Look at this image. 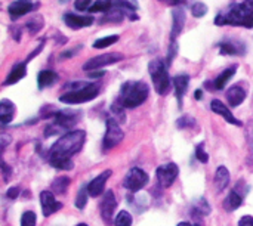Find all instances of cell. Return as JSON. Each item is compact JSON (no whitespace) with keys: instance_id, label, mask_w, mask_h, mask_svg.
I'll use <instances>...</instances> for the list:
<instances>
[{"instance_id":"obj_1","label":"cell","mask_w":253,"mask_h":226,"mask_svg":"<svg viewBox=\"0 0 253 226\" xmlns=\"http://www.w3.org/2000/svg\"><path fill=\"white\" fill-rule=\"evenodd\" d=\"M86 133L83 130H73L59 138L49 150V163L59 170L73 169L71 157L76 155L84 145Z\"/></svg>"},{"instance_id":"obj_2","label":"cell","mask_w":253,"mask_h":226,"mask_svg":"<svg viewBox=\"0 0 253 226\" xmlns=\"http://www.w3.org/2000/svg\"><path fill=\"white\" fill-rule=\"evenodd\" d=\"M216 25H234L253 28V0H245L234 4L225 13H219L215 19Z\"/></svg>"},{"instance_id":"obj_3","label":"cell","mask_w":253,"mask_h":226,"mask_svg":"<svg viewBox=\"0 0 253 226\" xmlns=\"http://www.w3.org/2000/svg\"><path fill=\"white\" fill-rule=\"evenodd\" d=\"M65 89H70L67 93L59 96V101L68 105L84 104L95 99L99 95L101 84L99 83H83V81H71L65 84Z\"/></svg>"},{"instance_id":"obj_4","label":"cell","mask_w":253,"mask_h":226,"mask_svg":"<svg viewBox=\"0 0 253 226\" xmlns=\"http://www.w3.org/2000/svg\"><path fill=\"white\" fill-rule=\"evenodd\" d=\"M148 93H150V87L147 83L129 80L122 84L117 104L122 105L123 108H136L147 101Z\"/></svg>"},{"instance_id":"obj_5","label":"cell","mask_w":253,"mask_h":226,"mask_svg":"<svg viewBox=\"0 0 253 226\" xmlns=\"http://www.w3.org/2000/svg\"><path fill=\"white\" fill-rule=\"evenodd\" d=\"M148 73L151 75L154 89L159 95H166L170 87V77L168 73V62L160 58L153 59L148 64Z\"/></svg>"},{"instance_id":"obj_6","label":"cell","mask_w":253,"mask_h":226,"mask_svg":"<svg viewBox=\"0 0 253 226\" xmlns=\"http://www.w3.org/2000/svg\"><path fill=\"white\" fill-rule=\"evenodd\" d=\"M123 138H125V133L120 129V124L113 117H110L107 120V132L104 135L102 150L104 151H110L111 148H114L116 145H119Z\"/></svg>"},{"instance_id":"obj_7","label":"cell","mask_w":253,"mask_h":226,"mask_svg":"<svg viewBox=\"0 0 253 226\" xmlns=\"http://www.w3.org/2000/svg\"><path fill=\"white\" fill-rule=\"evenodd\" d=\"M150 178L148 175L142 170V169H138V167H133L129 170V173L126 175L125 178V188L130 192H138L139 189H142L147 184H148Z\"/></svg>"},{"instance_id":"obj_8","label":"cell","mask_w":253,"mask_h":226,"mask_svg":"<svg viewBox=\"0 0 253 226\" xmlns=\"http://www.w3.org/2000/svg\"><path fill=\"white\" fill-rule=\"evenodd\" d=\"M123 59V55L122 53H105V55H98L95 58H90L87 62H84L83 65V70L84 71H96L102 67H107V65H111V64H116L119 61Z\"/></svg>"},{"instance_id":"obj_9","label":"cell","mask_w":253,"mask_h":226,"mask_svg":"<svg viewBox=\"0 0 253 226\" xmlns=\"http://www.w3.org/2000/svg\"><path fill=\"white\" fill-rule=\"evenodd\" d=\"M156 175H157L159 184L163 188H169L176 181V178L179 175V167L175 163H166V164H163V166H160L157 169Z\"/></svg>"},{"instance_id":"obj_10","label":"cell","mask_w":253,"mask_h":226,"mask_svg":"<svg viewBox=\"0 0 253 226\" xmlns=\"http://www.w3.org/2000/svg\"><path fill=\"white\" fill-rule=\"evenodd\" d=\"M187 21L185 10L179 6L172 10V30H170V43H175L176 37L182 33L184 25Z\"/></svg>"},{"instance_id":"obj_11","label":"cell","mask_w":253,"mask_h":226,"mask_svg":"<svg viewBox=\"0 0 253 226\" xmlns=\"http://www.w3.org/2000/svg\"><path fill=\"white\" fill-rule=\"evenodd\" d=\"M116 207H117V200L114 197V192L111 189H108L101 203V216L105 224H111Z\"/></svg>"},{"instance_id":"obj_12","label":"cell","mask_w":253,"mask_h":226,"mask_svg":"<svg viewBox=\"0 0 253 226\" xmlns=\"http://www.w3.org/2000/svg\"><path fill=\"white\" fill-rule=\"evenodd\" d=\"M40 203H42V210H43V216H50L53 213H56L58 210L62 209V203L55 200V195L50 191H43L40 194Z\"/></svg>"},{"instance_id":"obj_13","label":"cell","mask_w":253,"mask_h":226,"mask_svg":"<svg viewBox=\"0 0 253 226\" xmlns=\"http://www.w3.org/2000/svg\"><path fill=\"white\" fill-rule=\"evenodd\" d=\"M31 10H34L33 0H15L7 7V12H9V15H10L12 19H16L19 16H24V15H27Z\"/></svg>"},{"instance_id":"obj_14","label":"cell","mask_w":253,"mask_h":226,"mask_svg":"<svg viewBox=\"0 0 253 226\" xmlns=\"http://www.w3.org/2000/svg\"><path fill=\"white\" fill-rule=\"evenodd\" d=\"M55 117V126L61 130V129H70L73 127L77 120H79V113L74 111H58L53 114Z\"/></svg>"},{"instance_id":"obj_15","label":"cell","mask_w":253,"mask_h":226,"mask_svg":"<svg viewBox=\"0 0 253 226\" xmlns=\"http://www.w3.org/2000/svg\"><path fill=\"white\" fill-rule=\"evenodd\" d=\"M93 18L92 16H82V15H76V13H71V12H67L65 15H64V22H65V25L67 27H70V28H74V30H77V28H84V27H89V25H92L93 24Z\"/></svg>"},{"instance_id":"obj_16","label":"cell","mask_w":253,"mask_h":226,"mask_svg":"<svg viewBox=\"0 0 253 226\" xmlns=\"http://www.w3.org/2000/svg\"><path fill=\"white\" fill-rule=\"evenodd\" d=\"M111 176V170H105L102 172L99 176H96L93 181H90V184L87 185V191H89V195L90 197H99L104 189H105V184L107 181L110 179Z\"/></svg>"},{"instance_id":"obj_17","label":"cell","mask_w":253,"mask_h":226,"mask_svg":"<svg viewBox=\"0 0 253 226\" xmlns=\"http://www.w3.org/2000/svg\"><path fill=\"white\" fill-rule=\"evenodd\" d=\"M211 110H212L213 113L222 115L228 123H231V124H234V126H240V127L243 126V123H242L240 120H237V118L233 115V113L230 111V108H228L224 102H221L219 99H213V101L211 102Z\"/></svg>"},{"instance_id":"obj_18","label":"cell","mask_w":253,"mask_h":226,"mask_svg":"<svg viewBox=\"0 0 253 226\" xmlns=\"http://www.w3.org/2000/svg\"><path fill=\"white\" fill-rule=\"evenodd\" d=\"M219 47V53L221 55H245L246 53V47L242 43L233 41V40H227L218 44Z\"/></svg>"},{"instance_id":"obj_19","label":"cell","mask_w":253,"mask_h":226,"mask_svg":"<svg viewBox=\"0 0 253 226\" xmlns=\"http://www.w3.org/2000/svg\"><path fill=\"white\" fill-rule=\"evenodd\" d=\"M225 96H227V101H228L230 107H239L246 99V90L242 86H231L227 90Z\"/></svg>"},{"instance_id":"obj_20","label":"cell","mask_w":253,"mask_h":226,"mask_svg":"<svg viewBox=\"0 0 253 226\" xmlns=\"http://www.w3.org/2000/svg\"><path fill=\"white\" fill-rule=\"evenodd\" d=\"M190 84V77L187 74H179L173 78V86H175V93H176V99L179 107L182 105V99L185 96V92L188 89Z\"/></svg>"},{"instance_id":"obj_21","label":"cell","mask_w":253,"mask_h":226,"mask_svg":"<svg viewBox=\"0 0 253 226\" xmlns=\"http://www.w3.org/2000/svg\"><path fill=\"white\" fill-rule=\"evenodd\" d=\"M27 75V62H21V64H18V65H15L13 68H12V71L9 73V75L6 77V80H4V86H9V84H15V83H18L21 78H24Z\"/></svg>"},{"instance_id":"obj_22","label":"cell","mask_w":253,"mask_h":226,"mask_svg":"<svg viewBox=\"0 0 253 226\" xmlns=\"http://www.w3.org/2000/svg\"><path fill=\"white\" fill-rule=\"evenodd\" d=\"M242 204H243V195H242L237 189H233V191L228 194V197L225 198V201H224V209H225L227 212H234V210H237Z\"/></svg>"},{"instance_id":"obj_23","label":"cell","mask_w":253,"mask_h":226,"mask_svg":"<svg viewBox=\"0 0 253 226\" xmlns=\"http://www.w3.org/2000/svg\"><path fill=\"white\" fill-rule=\"evenodd\" d=\"M58 80V74L52 70H43L39 73L37 75V84H39V89H44V87H49L52 86L55 81Z\"/></svg>"},{"instance_id":"obj_24","label":"cell","mask_w":253,"mask_h":226,"mask_svg":"<svg viewBox=\"0 0 253 226\" xmlns=\"http://www.w3.org/2000/svg\"><path fill=\"white\" fill-rule=\"evenodd\" d=\"M13 114H15L13 104L7 99H1V102H0V121H1V124L10 123L13 118Z\"/></svg>"},{"instance_id":"obj_25","label":"cell","mask_w":253,"mask_h":226,"mask_svg":"<svg viewBox=\"0 0 253 226\" xmlns=\"http://www.w3.org/2000/svg\"><path fill=\"white\" fill-rule=\"evenodd\" d=\"M236 71H237V67H230V68H225L218 77H216V80L213 81V86H215V89H218V90H222L224 87H225V84L233 78V75L236 74Z\"/></svg>"},{"instance_id":"obj_26","label":"cell","mask_w":253,"mask_h":226,"mask_svg":"<svg viewBox=\"0 0 253 226\" xmlns=\"http://www.w3.org/2000/svg\"><path fill=\"white\" fill-rule=\"evenodd\" d=\"M228 184H230V172H228V169L224 167V166L218 167V170L215 173V185H216L218 191L225 189L228 187Z\"/></svg>"},{"instance_id":"obj_27","label":"cell","mask_w":253,"mask_h":226,"mask_svg":"<svg viewBox=\"0 0 253 226\" xmlns=\"http://www.w3.org/2000/svg\"><path fill=\"white\" fill-rule=\"evenodd\" d=\"M43 25H44L43 16H42V15H36V16H33L31 19L27 21L25 28H27L31 34H36V33H39V31L43 28Z\"/></svg>"},{"instance_id":"obj_28","label":"cell","mask_w":253,"mask_h":226,"mask_svg":"<svg viewBox=\"0 0 253 226\" xmlns=\"http://www.w3.org/2000/svg\"><path fill=\"white\" fill-rule=\"evenodd\" d=\"M70 178L67 176H59L56 178L53 182H52V189L56 192V194H64L67 191V188L70 187Z\"/></svg>"},{"instance_id":"obj_29","label":"cell","mask_w":253,"mask_h":226,"mask_svg":"<svg viewBox=\"0 0 253 226\" xmlns=\"http://www.w3.org/2000/svg\"><path fill=\"white\" fill-rule=\"evenodd\" d=\"M193 213L200 215V216H206L211 213V206L208 204V201L205 198H200L193 204Z\"/></svg>"},{"instance_id":"obj_30","label":"cell","mask_w":253,"mask_h":226,"mask_svg":"<svg viewBox=\"0 0 253 226\" xmlns=\"http://www.w3.org/2000/svg\"><path fill=\"white\" fill-rule=\"evenodd\" d=\"M114 6H113V0H96L92 6H90V9H89V12H108V10H111Z\"/></svg>"},{"instance_id":"obj_31","label":"cell","mask_w":253,"mask_h":226,"mask_svg":"<svg viewBox=\"0 0 253 226\" xmlns=\"http://www.w3.org/2000/svg\"><path fill=\"white\" fill-rule=\"evenodd\" d=\"M126 13L122 10V9H117V7H113L111 10H108L107 13H105V16L102 18V22H105V21H113V22H120L122 19H123V16H125Z\"/></svg>"},{"instance_id":"obj_32","label":"cell","mask_w":253,"mask_h":226,"mask_svg":"<svg viewBox=\"0 0 253 226\" xmlns=\"http://www.w3.org/2000/svg\"><path fill=\"white\" fill-rule=\"evenodd\" d=\"M117 40H119V36H116V34L114 36H107V37H102V38L95 40L93 47L95 49H104V47H108V46L114 44Z\"/></svg>"},{"instance_id":"obj_33","label":"cell","mask_w":253,"mask_h":226,"mask_svg":"<svg viewBox=\"0 0 253 226\" xmlns=\"http://www.w3.org/2000/svg\"><path fill=\"white\" fill-rule=\"evenodd\" d=\"M114 226H132V216H130V213L126 212V210H122L117 215L116 221H114Z\"/></svg>"},{"instance_id":"obj_34","label":"cell","mask_w":253,"mask_h":226,"mask_svg":"<svg viewBox=\"0 0 253 226\" xmlns=\"http://www.w3.org/2000/svg\"><path fill=\"white\" fill-rule=\"evenodd\" d=\"M87 194H89L87 185L86 187H82L79 189V194H77V198H76V207L77 209H83L86 206V203H87Z\"/></svg>"},{"instance_id":"obj_35","label":"cell","mask_w":253,"mask_h":226,"mask_svg":"<svg viewBox=\"0 0 253 226\" xmlns=\"http://www.w3.org/2000/svg\"><path fill=\"white\" fill-rule=\"evenodd\" d=\"M191 13H193V16H196V18H202V16H205V15L208 13V6H206L205 3H202V1L194 3V4L191 6Z\"/></svg>"},{"instance_id":"obj_36","label":"cell","mask_w":253,"mask_h":226,"mask_svg":"<svg viewBox=\"0 0 253 226\" xmlns=\"http://www.w3.org/2000/svg\"><path fill=\"white\" fill-rule=\"evenodd\" d=\"M36 222H37V218H36V213L33 212H25L21 216V226H36Z\"/></svg>"},{"instance_id":"obj_37","label":"cell","mask_w":253,"mask_h":226,"mask_svg":"<svg viewBox=\"0 0 253 226\" xmlns=\"http://www.w3.org/2000/svg\"><path fill=\"white\" fill-rule=\"evenodd\" d=\"M196 124V120L190 115H182L181 118L176 120V126L179 129H185V127H190V126H194Z\"/></svg>"},{"instance_id":"obj_38","label":"cell","mask_w":253,"mask_h":226,"mask_svg":"<svg viewBox=\"0 0 253 226\" xmlns=\"http://www.w3.org/2000/svg\"><path fill=\"white\" fill-rule=\"evenodd\" d=\"M92 4H93L92 0H76L74 7H76V10H79V12H84V10H89Z\"/></svg>"},{"instance_id":"obj_39","label":"cell","mask_w":253,"mask_h":226,"mask_svg":"<svg viewBox=\"0 0 253 226\" xmlns=\"http://www.w3.org/2000/svg\"><path fill=\"white\" fill-rule=\"evenodd\" d=\"M196 157H197V160L200 161V163H208L209 161V155L205 152V150H203V145H199L197 147V150H196Z\"/></svg>"},{"instance_id":"obj_40","label":"cell","mask_w":253,"mask_h":226,"mask_svg":"<svg viewBox=\"0 0 253 226\" xmlns=\"http://www.w3.org/2000/svg\"><path fill=\"white\" fill-rule=\"evenodd\" d=\"M19 188L18 187H12V188H9L7 189V192H6V197L9 198V200H15V198H18V195H19Z\"/></svg>"},{"instance_id":"obj_41","label":"cell","mask_w":253,"mask_h":226,"mask_svg":"<svg viewBox=\"0 0 253 226\" xmlns=\"http://www.w3.org/2000/svg\"><path fill=\"white\" fill-rule=\"evenodd\" d=\"M246 136H248V141H249L251 148L253 150V120L248 124V127H246Z\"/></svg>"},{"instance_id":"obj_42","label":"cell","mask_w":253,"mask_h":226,"mask_svg":"<svg viewBox=\"0 0 253 226\" xmlns=\"http://www.w3.org/2000/svg\"><path fill=\"white\" fill-rule=\"evenodd\" d=\"M239 226H253V218L252 216H243L239 221Z\"/></svg>"},{"instance_id":"obj_43","label":"cell","mask_w":253,"mask_h":226,"mask_svg":"<svg viewBox=\"0 0 253 226\" xmlns=\"http://www.w3.org/2000/svg\"><path fill=\"white\" fill-rule=\"evenodd\" d=\"M79 49H80V47H77V49H73V50H68V52L62 53L61 56H62V58H71V56H73V55H74V53H76V52H77Z\"/></svg>"},{"instance_id":"obj_44","label":"cell","mask_w":253,"mask_h":226,"mask_svg":"<svg viewBox=\"0 0 253 226\" xmlns=\"http://www.w3.org/2000/svg\"><path fill=\"white\" fill-rule=\"evenodd\" d=\"M105 73L104 71H101V73H96V71H92V73H89V77L90 78H99V77H102Z\"/></svg>"},{"instance_id":"obj_45","label":"cell","mask_w":253,"mask_h":226,"mask_svg":"<svg viewBox=\"0 0 253 226\" xmlns=\"http://www.w3.org/2000/svg\"><path fill=\"white\" fill-rule=\"evenodd\" d=\"M169 3L172 6H175V7H179V6H182L185 3V0H169Z\"/></svg>"},{"instance_id":"obj_46","label":"cell","mask_w":253,"mask_h":226,"mask_svg":"<svg viewBox=\"0 0 253 226\" xmlns=\"http://www.w3.org/2000/svg\"><path fill=\"white\" fill-rule=\"evenodd\" d=\"M1 167H3V175H4V181H7V179H9V169H7V166H6V163H3V164H1Z\"/></svg>"},{"instance_id":"obj_47","label":"cell","mask_w":253,"mask_h":226,"mask_svg":"<svg viewBox=\"0 0 253 226\" xmlns=\"http://www.w3.org/2000/svg\"><path fill=\"white\" fill-rule=\"evenodd\" d=\"M202 98H203L202 90H196V99H202Z\"/></svg>"},{"instance_id":"obj_48","label":"cell","mask_w":253,"mask_h":226,"mask_svg":"<svg viewBox=\"0 0 253 226\" xmlns=\"http://www.w3.org/2000/svg\"><path fill=\"white\" fill-rule=\"evenodd\" d=\"M178 226H193L190 222H181V224H178Z\"/></svg>"},{"instance_id":"obj_49","label":"cell","mask_w":253,"mask_h":226,"mask_svg":"<svg viewBox=\"0 0 253 226\" xmlns=\"http://www.w3.org/2000/svg\"><path fill=\"white\" fill-rule=\"evenodd\" d=\"M76 226H87L86 224H79V225H76Z\"/></svg>"},{"instance_id":"obj_50","label":"cell","mask_w":253,"mask_h":226,"mask_svg":"<svg viewBox=\"0 0 253 226\" xmlns=\"http://www.w3.org/2000/svg\"><path fill=\"white\" fill-rule=\"evenodd\" d=\"M65 1H68V0H59V3H65Z\"/></svg>"},{"instance_id":"obj_51","label":"cell","mask_w":253,"mask_h":226,"mask_svg":"<svg viewBox=\"0 0 253 226\" xmlns=\"http://www.w3.org/2000/svg\"><path fill=\"white\" fill-rule=\"evenodd\" d=\"M196 226H200V225H196Z\"/></svg>"}]
</instances>
